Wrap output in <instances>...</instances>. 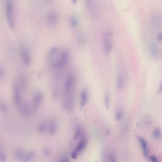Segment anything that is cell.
Here are the masks:
<instances>
[{
	"label": "cell",
	"mask_w": 162,
	"mask_h": 162,
	"mask_svg": "<svg viewBox=\"0 0 162 162\" xmlns=\"http://www.w3.org/2000/svg\"><path fill=\"white\" fill-rule=\"evenodd\" d=\"M49 58L54 66L63 68L69 60V53L67 50L60 48L55 47L50 50Z\"/></svg>",
	"instance_id": "cell-1"
},
{
	"label": "cell",
	"mask_w": 162,
	"mask_h": 162,
	"mask_svg": "<svg viewBox=\"0 0 162 162\" xmlns=\"http://www.w3.org/2000/svg\"><path fill=\"white\" fill-rule=\"evenodd\" d=\"M75 91L76 87L65 90L63 106L68 112L73 111L75 106Z\"/></svg>",
	"instance_id": "cell-2"
},
{
	"label": "cell",
	"mask_w": 162,
	"mask_h": 162,
	"mask_svg": "<svg viewBox=\"0 0 162 162\" xmlns=\"http://www.w3.org/2000/svg\"><path fill=\"white\" fill-rule=\"evenodd\" d=\"M5 7L7 23L11 29H14L15 26V22L13 0H5Z\"/></svg>",
	"instance_id": "cell-3"
},
{
	"label": "cell",
	"mask_w": 162,
	"mask_h": 162,
	"mask_svg": "<svg viewBox=\"0 0 162 162\" xmlns=\"http://www.w3.org/2000/svg\"><path fill=\"white\" fill-rule=\"evenodd\" d=\"M103 47L106 54L108 55L111 53L113 48L112 36L110 32H107L104 34L103 39Z\"/></svg>",
	"instance_id": "cell-4"
},
{
	"label": "cell",
	"mask_w": 162,
	"mask_h": 162,
	"mask_svg": "<svg viewBox=\"0 0 162 162\" xmlns=\"http://www.w3.org/2000/svg\"><path fill=\"white\" fill-rule=\"evenodd\" d=\"M60 21L58 13L55 10H50L46 16V22L50 27H54L57 25Z\"/></svg>",
	"instance_id": "cell-5"
},
{
	"label": "cell",
	"mask_w": 162,
	"mask_h": 162,
	"mask_svg": "<svg viewBox=\"0 0 162 162\" xmlns=\"http://www.w3.org/2000/svg\"><path fill=\"white\" fill-rule=\"evenodd\" d=\"M87 144V140L85 137H83L81 139L79 143L77 145L76 148L72 151L71 157L73 159H76L79 154L86 148Z\"/></svg>",
	"instance_id": "cell-6"
},
{
	"label": "cell",
	"mask_w": 162,
	"mask_h": 162,
	"mask_svg": "<svg viewBox=\"0 0 162 162\" xmlns=\"http://www.w3.org/2000/svg\"><path fill=\"white\" fill-rule=\"evenodd\" d=\"M137 139H138L139 142L140 143L143 155L145 158H147L148 155H149V148H148V143L147 142L146 139L143 138V137L138 136Z\"/></svg>",
	"instance_id": "cell-7"
},
{
	"label": "cell",
	"mask_w": 162,
	"mask_h": 162,
	"mask_svg": "<svg viewBox=\"0 0 162 162\" xmlns=\"http://www.w3.org/2000/svg\"><path fill=\"white\" fill-rule=\"evenodd\" d=\"M150 55L154 60H157L159 57V50L157 44L154 42H151L149 47Z\"/></svg>",
	"instance_id": "cell-8"
},
{
	"label": "cell",
	"mask_w": 162,
	"mask_h": 162,
	"mask_svg": "<svg viewBox=\"0 0 162 162\" xmlns=\"http://www.w3.org/2000/svg\"><path fill=\"white\" fill-rule=\"evenodd\" d=\"M151 24L153 28L155 30L161 28L162 26V18L159 14H154L151 19Z\"/></svg>",
	"instance_id": "cell-9"
},
{
	"label": "cell",
	"mask_w": 162,
	"mask_h": 162,
	"mask_svg": "<svg viewBox=\"0 0 162 162\" xmlns=\"http://www.w3.org/2000/svg\"><path fill=\"white\" fill-rule=\"evenodd\" d=\"M89 99V91L87 89H83L80 95V105L81 107H84L87 103Z\"/></svg>",
	"instance_id": "cell-10"
},
{
	"label": "cell",
	"mask_w": 162,
	"mask_h": 162,
	"mask_svg": "<svg viewBox=\"0 0 162 162\" xmlns=\"http://www.w3.org/2000/svg\"><path fill=\"white\" fill-rule=\"evenodd\" d=\"M124 78L123 75L121 73L118 74L116 77V88L118 90H121L123 88L124 86Z\"/></svg>",
	"instance_id": "cell-11"
},
{
	"label": "cell",
	"mask_w": 162,
	"mask_h": 162,
	"mask_svg": "<svg viewBox=\"0 0 162 162\" xmlns=\"http://www.w3.org/2000/svg\"><path fill=\"white\" fill-rule=\"evenodd\" d=\"M104 159L107 162H115L117 161L116 155L112 151H109L104 155Z\"/></svg>",
	"instance_id": "cell-12"
},
{
	"label": "cell",
	"mask_w": 162,
	"mask_h": 162,
	"mask_svg": "<svg viewBox=\"0 0 162 162\" xmlns=\"http://www.w3.org/2000/svg\"><path fill=\"white\" fill-rule=\"evenodd\" d=\"M104 105L107 110H110L111 103V97L109 92H106L104 97Z\"/></svg>",
	"instance_id": "cell-13"
},
{
	"label": "cell",
	"mask_w": 162,
	"mask_h": 162,
	"mask_svg": "<svg viewBox=\"0 0 162 162\" xmlns=\"http://www.w3.org/2000/svg\"><path fill=\"white\" fill-rule=\"evenodd\" d=\"M124 112L122 109H118L116 110L115 113V120L117 122H119L123 118Z\"/></svg>",
	"instance_id": "cell-14"
},
{
	"label": "cell",
	"mask_w": 162,
	"mask_h": 162,
	"mask_svg": "<svg viewBox=\"0 0 162 162\" xmlns=\"http://www.w3.org/2000/svg\"><path fill=\"white\" fill-rule=\"evenodd\" d=\"M153 136L154 138L156 140H160L161 139L162 137V132L161 129L159 128H156L154 129L153 132Z\"/></svg>",
	"instance_id": "cell-15"
},
{
	"label": "cell",
	"mask_w": 162,
	"mask_h": 162,
	"mask_svg": "<svg viewBox=\"0 0 162 162\" xmlns=\"http://www.w3.org/2000/svg\"><path fill=\"white\" fill-rule=\"evenodd\" d=\"M70 24L72 27L77 28L79 24V21L77 16L74 15H71L70 18Z\"/></svg>",
	"instance_id": "cell-16"
},
{
	"label": "cell",
	"mask_w": 162,
	"mask_h": 162,
	"mask_svg": "<svg viewBox=\"0 0 162 162\" xmlns=\"http://www.w3.org/2000/svg\"><path fill=\"white\" fill-rule=\"evenodd\" d=\"M77 42L79 43V44L80 45H83L85 42V39L83 33L81 32H78L77 34Z\"/></svg>",
	"instance_id": "cell-17"
},
{
	"label": "cell",
	"mask_w": 162,
	"mask_h": 162,
	"mask_svg": "<svg viewBox=\"0 0 162 162\" xmlns=\"http://www.w3.org/2000/svg\"><path fill=\"white\" fill-rule=\"evenodd\" d=\"M82 132V130L81 127L80 126H78L74 134V140H77L80 137V136L81 135Z\"/></svg>",
	"instance_id": "cell-18"
},
{
	"label": "cell",
	"mask_w": 162,
	"mask_h": 162,
	"mask_svg": "<svg viewBox=\"0 0 162 162\" xmlns=\"http://www.w3.org/2000/svg\"><path fill=\"white\" fill-rule=\"evenodd\" d=\"M126 128H127L126 124L125 122H124L122 126H121V134L122 136L125 135V133L126 131Z\"/></svg>",
	"instance_id": "cell-19"
},
{
	"label": "cell",
	"mask_w": 162,
	"mask_h": 162,
	"mask_svg": "<svg viewBox=\"0 0 162 162\" xmlns=\"http://www.w3.org/2000/svg\"><path fill=\"white\" fill-rule=\"evenodd\" d=\"M87 8L91 10L93 8V0H85Z\"/></svg>",
	"instance_id": "cell-20"
},
{
	"label": "cell",
	"mask_w": 162,
	"mask_h": 162,
	"mask_svg": "<svg viewBox=\"0 0 162 162\" xmlns=\"http://www.w3.org/2000/svg\"><path fill=\"white\" fill-rule=\"evenodd\" d=\"M157 40L158 42L161 43L162 40V33L161 32H158L157 35Z\"/></svg>",
	"instance_id": "cell-21"
},
{
	"label": "cell",
	"mask_w": 162,
	"mask_h": 162,
	"mask_svg": "<svg viewBox=\"0 0 162 162\" xmlns=\"http://www.w3.org/2000/svg\"><path fill=\"white\" fill-rule=\"evenodd\" d=\"M149 159L151 162H158V160L157 157L155 155H152L149 157Z\"/></svg>",
	"instance_id": "cell-22"
},
{
	"label": "cell",
	"mask_w": 162,
	"mask_h": 162,
	"mask_svg": "<svg viewBox=\"0 0 162 162\" xmlns=\"http://www.w3.org/2000/svg\"><path fill=\"white\" fill-rule=\"evenodd\" d=\"M158 92L161 94L162 92V83H160L159 85V87H158Z\"/></svg>",
	"instance_id": "cell-23"
},
{
	"label": "cell",
	"mask_w": 162,
	"mask_h": 162,
	"mask_svg": "<svg viewBox=\"0 0 162 162\" xmlns=\"http://www.w3.org/2000/svg\"><path fill=\"white\" fill-rule=\"evenodd\" d=\"M77 1H78V0H72V3L74 4H76L77 3Z\"/></svg>",
	"instance_id": "cell-24"
},
{
	"label": "cell",
	"mask_w": 162,
	"mask_h": 162,
	"mask_svg": "<svg viewBox=\"0 0 162 162\" xmlns=\"http://www.w3.org/2000/svg\"><path fill=\"white\" fill-rule=\"evenodd\" d=\"M47 3H50L51 1H52L53 0H45Z\"/></svg>",
	"instance_id": "cell-25"
}]
</instances>
